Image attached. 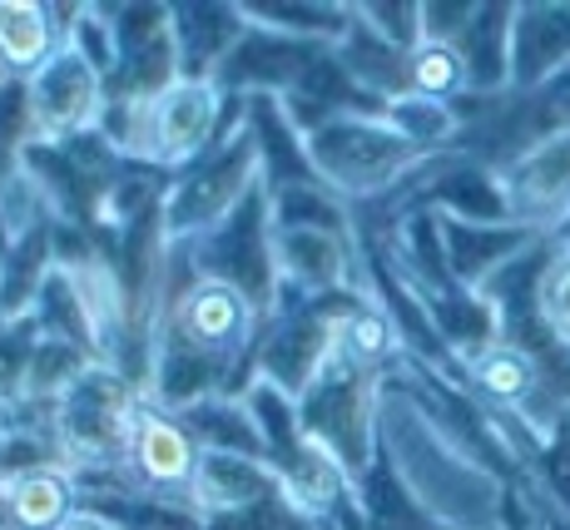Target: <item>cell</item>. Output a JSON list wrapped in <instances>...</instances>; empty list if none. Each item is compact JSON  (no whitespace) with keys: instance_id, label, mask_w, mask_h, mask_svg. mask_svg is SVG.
Listing matches in <instances>:
<instances>
[{"instance_id":"obj_1","label":"cell","mask_w":570,"mask_h":530,"mask_svg":"<svg viewBox=\"0 0 570 530\" xmlns=\"http://www.w3.org/2000/svg\"><path fill=\"white\" fill-rule=\"evenodd\" d=\"M224 105L228 99L214 70L174 75L149 95L119 99V129L109 139L145 169H189L214 149Z\"/></svg>"},{"instance_id":"obj_11","label":"cell","mask_w":570,"mask_h":530,"mask_svg":"<svg viewBox=\"0 0 570 530\" xmlns=\"http://www.w3.org/2000/svg\"><path fill=\"white\" fill-rule=\"evenodd\" d=\"M80 511V477L60 461H30V467L0 477V530H60Z\"/></svg>"},{"instance_id":"obj_2","label":"cell","mask_w":570,"mask_h":530,"mask_svg":"<svg viewBox=\"0 0 570 530\" xmlns=\"http://www.w3.org/2000/svg\"><path fill=\"white\" fill-rule=\"evenodd\" d=\"M139 406H145V392H135L105 362H90L50 402V416H46L50 461L70 467L75 477H85V471H119Z\"/></svg>"},{"instance_id":"obj_3","label":"cell","mask_w":570,"mask_h":530,"mask_svg":"<svg viewBox=\"0 0 570 530\" xmlns=\"http://www.w3.org/2000/svg\"><path fill=\"white\" fill-rule=\"evenodd\" d=\"M26 105V145L60 149L75 139H95V129L109 119V75L85 46L80 26L70 20L60 50L20 85Z\"/></svg>"},{"instance_id":"obj_12","label":"cell","mask_w":570,"mask_h":530,"mask_svg":"<svg viewBox=\"0 0 570 530\" xmlns=\"http://www.w3.org/2000/svg\"><path fill=\"white\" fill-rule=\"evenodd\" d=\"M65 30L50 6L36 0H0V80L26 85L60 50Z\"/></svg>"},{"instance_id":"obj_4","label":"cell","mask_w":570,"mask_h":530,"mask_svg":"<svg viewBox=\"0 0 570 530\" xmlns=\"http://www.w3.org/2000/svg\"><path fill=\"white\" fill-rule=\"evenodd\" d=\"M303 159L323 189L343 198H377L412 169L432 164V154L412 149L382 115H337L303 139Z\"/></svg>"},{"instance_id":"obj_9","label":"cell","mask_w":570,"mask_h":530,"mask_svg":"<svg viewBox=\"0 0 570 530\" xmlns=\"http://www.w3.org/2000/svg\"><path fill=\"white\" fill-rule=\"evenodd\" d=\"M263 248H268V278L293 283L298 293L333 297L353 278V248L343 228L317 218H263Z\"/></svg>"},{"instance_id":"obj_10","label":"cell","mask_w":570,"mask_h":530,"mask_svg":"<svg viewBox=\"0 0 570 530\" xmlns=\"http://www.w3.org/2000/svg\"><path fill=\"white\" fill-rule=\"evenodd\" d=\"M278 491H283V471L268 457L204 446L199 471H194L189 485V516L194 521H244V516L263 511Z\"/></svg>"},{"instance_id":"obj_13","label":"cell","mask_w":570,"mask_h":530,"mask_svg":"<svg viewBox=\"0 0 570 530\" xmlns=\"http://www.w3.org/2000/svg\"><path fill=\"white\" fill-rule=\"evenodd\" d=\"M466 90H476L466 50L456 40L426 36L422 30V40L407 50V95L432 99V105H456Z\"/></svg>"},{"instance_id":"obj_17","label":"cell","mask_w":570,"mask_h":530,"mask_svg":"<svg viewBox=\"0 0 570 530\" xmlns=\"http://www.w3.org/2000/svg\"><path fill=\"white\" fill-rule=\"evenodd\" d=\"M6 446H10V412L0 406V451H6Z\"/></svg>"},{"instance_id":"obj_7","label":"cell","mask_w":570,"mask_h":530,"mask_svg":"<svg viewBox=\"0 0 570 530\" xmlns=\"http://www.w3.org/2000/svg\"><path fill=\"white\" fill-rule=\"evenodd\" d=\"M497 204L507 224L551 238L570 218V125H551L507 154L497 169Z\"/></svg>"},{"instance_id":"obj_5","label":"cell","mask_w":570,"mask_h":530,"mask_svg":"<svg viewBox=\"0 0 570 530\" xmlns=\"http://www.w3.org/2000/svg\"><path fill=\"white\" fill-rule=\"evenodd\" d=\"M263 307L248 293V283L228 273H199L179 297H174L169 327H164L155 362L179 352V357L208 362V367H234L248 347L258 342Z\"/></svg>"},{"instance_id":"obj_16","label":"cell","mask_w":570,"mask_h":530,"mask_svg":"<svg viewBox=\"0 0 570 530\" xmlns=\"http://www.w3.org/2000/svg\"><path fill=\"white\" fill-rule=\"evenodd\" d=\"M546 243H551V248H561V253H570V218H566V224L556 228V234L546 238Z\"/></svg>"},{"instance_id":"obj_8","label":"cell","mask_w":570,"mask_h":530,"mask_svg":"<svg viewBox=\"0 0 570 530\" xmlns=\"http://www.w3.org/2000/svg\"><path fill=\"white\" fill-rule=\"evenodd\" d=\"M199 457H204V441L194 436L184 412L145 396V406H139V416H135V432H129L119 477H125V485L139 501L184 506V511H189V485H194V471H199Z\"/></svg>"},{"instance_id":"obj_15","label":"cell","mask_w":570,"mask_h":530,"mask_svg":"<svg viewBox=\"0 0 570 530\" xmlns=\"http://www.w3.org/2000/svg\"><path fill=\"white\" fill-rule=\"evenodd\" d=\"M60 530H129L119 516H109V511H100V506H80V511L70 516Z\"/></svg>"},{"instance_id":"obj_6","label":"cell","mask_w":570,"mask_h":530,"mask_svg":"<svg viewBox=\"0 0 570 530\" xmlns=\"http://www.w3.org/2000/svg\"><path fill=\"white\" fill-rule=\"evenodd\" d=\"M263 169V145L254 129H238L234 145H224L218 154H208L199 169L189 179H179L169 194H164L159 208V234L164 243H179V238H204L214 228L234 224L238 204L254 194Z\"/></svg>"},{"instance_id":"obj_14","label":"cell","mask_w":570,"mask_h":530,"mask_svg":"<svg viewBox=\"0 0 570 530\" xmlns=\"http://www.w3.org/2000/svg\"><path fill=\"white\" fill-rule=\"evenodd\" d=\"M531 317L551 337V347L570 357V253L551 248V243H546V258L531 278Z\"/></svg>"}]
</instances>
